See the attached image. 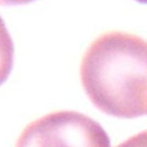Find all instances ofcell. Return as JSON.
Here are the masks:
<instances>
[{
    "mask_svg": "<svg viewBox=\"0 0 147 147\" xmlns=\"http://www.w3.org/2000/svg\"><path fill=\"white\" fill-rule=\"evenodd\" d=\"M82 86L102 113L135 119L147 115V41L121 31L105 32L85 52Z\"/></svg>",
    "mask_w": 147,
    "mask_h": 147,
    "instance_id": "1",
    "label": "cell"
},
{
    "mask_svg": "<svg viewBox=\"0 0 147 147\" xmlns=\"http://www.w3.org/2000/svg\"><path fill=\"white\" fill-rule=\"evenodd\" d=\"M135 1H138V2L144 3V4H147V0H135Z\"/></svg>",
    "mask_w": 147,
    "mask_h": 147,
    "instance_id": "6",
    "label": "cell"
},
{
    "mask_svg": "<svg viewBox=\"0 0 147 147\" xmlns=\"http://www.w3.org/2000/svg\"><path fill=\"white\" fill-rule=\"evenodd\" d=\"M15 147H112L100 123L75 111L48 113L29 123Z\"/></svg>",
    "mask_w": 147,
    "mask_h": 147,
    "instance_id": "2",
    "label": "cell"
},
{
    "mask_svg": "<svg viewBox=\"0 0 147 147\" xmlns=\"http://www.w3.org/2000/svg\"><path fill=\"white\" fill-rule=\"evenodd\" d=\"M116 147H147V130L133 135Z\"/></svg>",
    "mask_w": 147,
    "mask_h": 147,
    "instance_id": "4",
    "label": "cell"
},
{
    "mask_svg": "<svg viewBox=\"0 0 147 147\" xmlns=\"http://www.w3.org/2000/svg\"><path fill=\"white\" fill-rule=\"evenodd\" d=\"M35 0H0V5L2 6H15L25 4L32 2Z\"/></svg>",
    "mask_w": 147,
    "mask_h": 147,
    "instance_id": "5",
    "label": "cell"
},
{
    "mask_svg": "<svg viewBox=\"0 0 147 147\" xmlns=\"http://www.w3.org/2000/svg\"><path fill=\"white\" fill-rule=\"evenodd\" d=\"M14 47L12 39L0 16V86L10 76L14 64Z\"/></svg>",
    "mask_w": 147,
    "mask_h": 147,
    "instance_id": "3",
    "label": "cell"
}]
</instances>
